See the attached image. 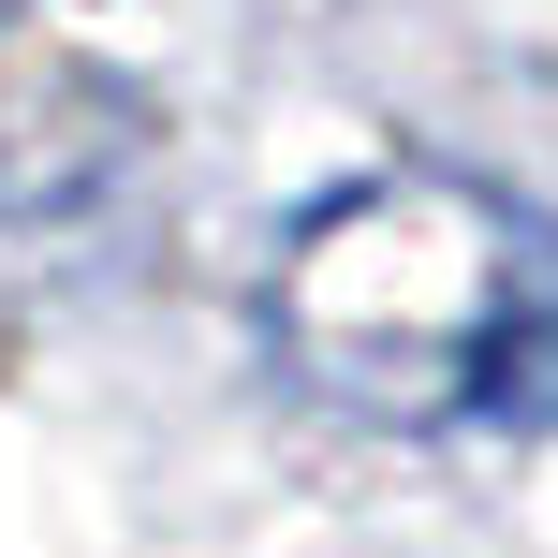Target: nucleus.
I'll list each match as a JSON object with an SVG mask.
<instances>
[{
  "label": "nucleus",
  "instance_id": "f257e3e1",
  "mask_svg": "<svg viewBox=\"0 0 558 558\" xmlns=\"http://www.w3.org/2000/svg\"><path fill=\"white\" fill-rule=\"evenodd\" d=\"M279 338L367 412L558 426V235L426 162L367 177L279 251Z\"/></svg>",
  "mask_w": 558,
  "mask_h": 558
},
{
  "label": "nucleus",
  "instance_id": "f03ea898",
  "mask_svg": "<svg viewBox=\"0 0 558 558\" xmlns=\"http://www.w3.org/2000/svg\"><path fill=\"white\" fill-rule=\"evenodd\" d=\"M0 15H15V0H0Z\"/></svg>",
  "mask_w": 558,
  "mask_h": 558
}]
</instances>
